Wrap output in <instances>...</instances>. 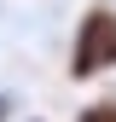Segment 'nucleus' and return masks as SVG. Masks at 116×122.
I'll list each match as a JSON object with an SVG mask.
<instances>
[{
  "label": "nucleus",
  "instance_id": "f257e3e1",
  "mask_svg": "<svg viewBox=\"0 0 116 122\" xmlns=\"http://www.w3.org/2000/svg\"><path fill=\"white\" fill-rule=\"evenodd\" d=\"M116 64V18L110 12H87V23H81V41H76V58H70V70L81 76H93V70H105Z\"/></svg>",
  "mask_w": 116,
  "mask_h": 122
},
{
  "label": "nucleus",
  "instance_id": "f03ea898",
  "mask_svg": "<svg viewBox=\"0 0 116 122\" xmlns=\"http://www.w3.org/2000/svg\"><path fill=\"white\" fill-rule=\"evenodd\" d=\"M81 122H116V105H93V111H87Z\"/></svg>",
  "mask_w": 116,
  "mask_h": 122
},
{
  "label": "nucleus",
  "instance_id": "7ed1b4c3",
  "mask_svg": "<svg viewBox=\"0 0 116 122\" xmlns=\"http://www.w3.org/2000/svg\"><path fill=\"white\" fill-rule=\"evenodd\" d=\"M0 116H6V99H0Z\"/></svg>",
  "mask_w": 116,
  "mask_h": 122
}]
</instances>
